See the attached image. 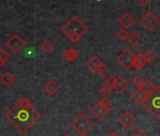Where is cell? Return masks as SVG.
Returning <instances> with one entry per match:
<instances>
[{"mask_svg": "<svg viewBox=\"0 0 160 136\" xmlns=\"http://www.w3.org/2000/svg\"><path fill=\"white\" fill-rule=\"evenodd\" d=\"M42 117V113L36 109L26 110L16 103L7 113L6 118L22 133L28 132Z\"/></svg>", "mask_w": 160, "mask_h": 136, "instance_id": "1", "label": "cell"}, {"mask_svg": "<svg viewBox=\"0 0 160 136\" xmlns=\"http://www.w3.org/2000/svg\"><path fill=\"white\" fill-rule=\"evenodd\" d=\"M93 122L84 113H79L72 122V128L79 134V136H86L93 128Z\"/></svg>", "mask_w": 160, "mask_h": 136, "instance_id": "2", "label": "cell"}, {"mask_svg": "<svg viewBox=\"0 0 160 136\" xmlns=\"http://www.w3.org/2000/svg\"><path fill=\"white\" fill-rule=\"evenodd\" d=\"M144 106L154 117L160 118V87H155L150 95H147Z\"/></svg>", "mask_w": 160, "mask_h": 136, "instance_id": "3", "label": "cell"}, {"mask_svg": "<svg viewBox=\"0 0 160 136\" xmlns=\"http://www.w3.org/2000/svg\"><path fill=\"white\" fill-rule=\"evenodd\" d=\"M61 30L64 34L69 33V32H74V33L79 34L81 37H83L89 31V27H87L78 17L72 16L61 28Z\"/></svg>", "mask_w": 160, "mask_h": 136, "instance_id": "4", "label": "cell"}, {"mask_svg": "<svg viewBox=\"0 0 160 136\" xmlns=\"http://www.w3.org/2000/svg\"><path fill=\"white\" fill-rule=\"evenodd\" d=\"M134 58H135V54L133 53V51L127 48L117 57V61L125 70L129 71L133 66Z\"/></svg>", "mask_w": 160, "mask_h": 136, "instance_id": "5", "label": "cell"}, {"mask_svg": "<svg viewBox=\"0 0 160 136\" xmlns=\"http://www.w3.org/2000/svg\"><path fill=\"white\" fill-rule=\"evenodd\" d=\"M6 45L12 53L18 54L25 47L26 42L18 34H13L11 38H9V40H7Z\"/></svg>", "mask_w": 160, "mask_h": 136, "instance_id": "6", "label": "cell"}, {"mask_svg": "<svg viewBox=\"0 0 160 136\" xmlns=\"http://www.w3.org/2000/svg\"><path fill=\"white\" fill-rule=\"evenodd\" d=\"M159 22H160V19L152 12H148L140 19L141 25L149 31H152L159 24Z\"/></svg>", "mask_w": 160, "mask_h": 136, "instance_id": "7", "label": "cell"}, {"mask_svg": "<svg viewBox=\"0 0 160 136\" xmlns=\"http://www.w3.org/2000/svg\"><path fill=\"white\" fill-rule=\"evenodd\" d=\"M91 112L94 115V117H95L96 119H98L99 121H102V120H104V119L107 117V115L108 114L109 111L107 110V109L101 104L100 101H98L96 104H94V105L92 106V108L91 109Z\"/></svg>", "mask_w": 160, "mask_h": 136, "instance_id": "8", "label": "cell"}, {"mask_svg": "<svg viewBox=\"0 0 160 136\" xmlns=\"http://www.w3.org/2000/svg\"><path fill=\"white\" fill-rule=\"evenodd\" d=\"M118 121L124 128H130L131 126H133V124L135 123L136 119H135V116L133 115V113L131 112L125 111V112L121 113V115L118 118Z\"/></svg>", "mask_w": 160, "mask_h": 136, "instance_id": "9", "label": "cell"}, {"mask_svg": "<svg viewBox=\"0 0 160 136\" xmlns=\"http://www.w3.org/2000/svg\"><path fill=\"white\" fill-rule=\"evenodd\" d=\"M103 64H104V63L102 62V60H101L98 57H96V56H92V57L90 58V59L87 60V62H86L87 67L89 68V69H90L91 71H92V72H94V73L97 72V70L99 69V68H100Z\"/></svg>", "mask_w": 160, "mask_h": 136, "instance_id": "10", "label": "cell"}, {"mask_svg": "<svg viewBox=\"0 0 160 136\" xmlns=\"http://www.w3.org/2000/svg\"><path fill=\"white\" fill-rule=\"evenodd\" d=\"M129 86V83L128 81L123 79L122 76H118L115 80V85H114V90L119 93V94H122L123 93Z\"/></svg>", "mask_w": 160, "mask_h": 136, "instance_id": "11", "label": "cell"}, {"mask_svg": "<svg viewBox=\"0 0 160 136\" xmlns=\"http://www.w3.org/2000/svg\"><path fill=\"white\" fill-rule=\"evenodd\" d=\"M58 90H59V85L53 79L48 80L44 84V91H46V93L49 95H55Z\"/></svg>", "mask_w": 160, "mask_h": 136, "instance_id": "12", "label": "cell"}, {"mask_svg": "<svg viewBox=\"0 0 160 136\" xmlns=\"http://www.w3.org/2000/svg\"><path fill=\"white\" fill-rule=\"evenodd\" d=\"M0 81H1V83L5 85L6 87H11L13 85L15 81V76L11 72H5L0 77Z\"/></svg>", "mask_w": 160, "mask_h": 136, "instance_id": "13", "label": "cell"}, {"mask_svg": "<svg viewBox=\"0 0 160 136\" xmlns=\"http://www.w3.org/2000/svg\"><path fill=\"white\" fill-rule=\"evenodd\" d=\"M119 22H120V24L123 27V29H129L130 27L133 26V24L135 23V19L131 16V14L125 13H123V14L120 17Z\"/></svg>", "mask_w": 160, "mask_h": 136, "instance_id": "14", "label": "cell"}, {"mask_svg": "<svg viewBox=\"0 0 160 136\" xmlns=\"http://www.w3.org/2000/svg\"><path fill=\"white\" fill-rule=\"evenodd\" d=\"M131 97L136 102H138L139 104H144V102L147 98V95L140 88H138L136 91H134L133 94L131 95Z\"/></svg>", "mask_w": 160, "mask_h": 136, "instance_id": "15", "label": "cell"}, {"mask_svg": "<svg viewBox=\"0 0 160 136\" xmlns=\"http://www.w3.org/2000/svg\"><path fill=\"white\" fill-rule=\"evenodd\" d=\"M146 64V61L144 60L143 54L141 53H138L135 54V58H134V61H133V66L132 68H135L137 70H139Z\"/></svg>", "mask_w": 160, "mask_h": 136, "instance_id": "16", "label": "cell"}, {"mask_svg": "<svg viewBox=\"0 0 160 136\" xmlns=\"http://www.w3.org/2000/svg\"><path fill=\"white\" fill-rule=\"evenodd\" d=\"M78 56H79L78 51H77L76 49H74L73 47L68 48V49L64 52V54H63L64 59H65L66 60H68V61H71V62L74 61V60L78 58Z\"/></svg>", "mask_w": 160, "mask_h": 136, "instance_id": "17", "label": "cell"}, {"mask_svg": "<svg viewBox=\"0 0 160 136\" xmlns=\"http://www.w3.org/2000/svg\"><path fill=\"white\" fill-rule=\"evenodd\" d=\"M155 87H156V86L154 85V83H153L152 81H150V80H145V81H143V83H142L140 89H141L146 95H150V94L155 89Z\"/></svg>", "mask_w": 160, "mask_h": 136, "instance_id": "18", "label": "cell"}, {"mask_svg": "<svg viewBox=\"0 0 160 136\" xmlns=\"http://www.w3.org/2000/svg\"><path fill=\"white\" fill-rule=\"evenodd\" d=\"M127 41H128V43H129L131 45L137 46V45H138V44H140V42H141V37H140L139 34H138L137 32L133 31V32L129 33L128 38H127Z\"/></svg>", "mask_w": 160, "mask_h": 136, "instance_id": "19", "label": "cell"}, {"mask_svg": "<svg viewBox=\"0 0 160 136\" xmlns=\"http://www.w3.org/2000/svg\"><path fill=\"white\" fill-rule=\"evenodd\" d=\"M41 47H42V49L45 53L49 54V53H51V52L53 51L55 45H54V44L52 43L51 40L45 39V40H43V41L41 43Z\"/></svg>", "mask_w": 160, "mask_h": 136, "instance_id": "20", "label": "cell"}, {"mask_svg": "<svg viewBox=\"0 0 160 136\" xmlns=\"http://www.w3.org/2000/svg\"><path fill=\"white\" fill-rule=\"evenodd\" d=\"M143 57H144V60H145L146 63H152V62L155 60V58H156L155 54H154L151 49L147 50V51L143 54Z\"/></svg>", "mask_w": 160, "mask_h": 136, "instance_id": "21", "label": "cell"}, {"mask_svg": "<svg viewBox=\"0 0 160 136\" xmlns=\"http://www.w3.org/2000/svg\"><path fill=\"white\" fill-rule=\"evenodd\" d=\"M18 104H19L22 108H24V109H26V110H30V109L34 108L32 102H31L29 99L26 98V97L22 98V99L18 102Z\"/></svg>", "mask_w": 160, "mask_h": 136, "instance_id": "22", "label": "cell"}, {"mask_svg": "<svg viewBox=\"0 0 160 136\" xmlns=\"http://www.w3.org/2000/svg\"><path fill=\"white\" fill-rule=\"evenodd\" d=\"M108 73H109V67L107 66V65H105V64H103V65L99 68V69L97 70V72H96V74H97L99 77H101V78H105Z\"/></svg>", "mask_w": 160, "mask_h": 136, "instance_id": "23", "label": "cell"}, {"mask_svg": "<svg viewBox=\"0 0 160 136\" xmlns=\"http://www.w3.org/2000/svg\"><path fill=\"white\" fill-rule=\"evenodd\" d=\"M128 35H129V33H128V31H127L125 29H120V30L118 31V33H117V37H118V38H119V40H121L122 42H125V41H127Z\"/></svg>", "mask_w": 160, "mask_h": 136, "instance_id": "24", "label": "cell"}, {"mask_svg": "<svg viewBox=\"0 0 160 136\" xmlns=\"http://www.w3.org/2000/svg\"><path fill=\"white\" fill-rule=\"evenodd\" d=\"M111 92H112V90H111L108 86H107L106 84H105V85L100 89V91H99L100 95H101L104 98L108 97L111 94Z\"/></svg>", "mask_w": 160, "mask_h": 136, "instance_id": "25", "label": "cell"}, {"mask_svg": "<svg viewBox=\"0 0 160 136\" xmlns=\"http://www.w3.org/2000/svg\"><path fill=\"white\" fill-rule=\"evenodd\" d=\"M9 58H10V54L6 49H4V48L0 49V60H1L3 63H6V61L9 60Z\"/></svg>", "mask_w": 160, "mask_h": 136, "instance_id": "26", "label": "cell"}, {"mask_svg": "<svg viewBox=\"0 0 160 136\" xmlns=\"http://www.w3.org/2000/svg\"><path fill=\"white\" fill-rule=\"evenodd\" d=\"M143 81H144V80L142 79V77H141L140 75H137V76L133 79V83H134V85H135L137 88H140L141 85H142V83H143Z\"/></svg>", "mask_w": 160, "mask_h": 136, "instance_id": "27", "label": "cell"}, {"mask_svg": "<svg viewBox=\"0 0 160 136\" xmlns=\"http://www.w3.org/2000/svg\"><path fill=\"white\" fill-rule=\"evenodd\" d=\"M115 80H116V78L114 77V76H110L108 80H107V81H106V85L107 86H108L112 91L114 90V85H115Z\"/></svg>", "mask_w": 160, "mask_h": 136, "instance_id": "28", "label": "cell"}, {"mask_svg": "<svg viewBox=\"0 0 160 136\" xmlns=\"http://www.w3.org/2000/svg\"><path fill=\"white\" fill-rule=\"evenodd\" d=\"M100 102H101V104L107 109V110H108V111H110V108H111V106H112V104H111V102H110V100L108 98V97H106V98H103L102 100H100Z\"/></svg>", "mask_w": 160, "mask_h": 136, "instance_id": "29", "label": "cell"}, {"mask_svg": "<svg viewBox=\"0 0 160 136\" xmlns=\"http://www.w3.org/2000/svg\"><path fill=\"white\" fill-rule=\"evenodd\" d=\"M130 136H147V135H146V133H145L143 130H141L140 128H137Z\"/></svg>", "mask_w": 160, "mask_h": 136, "instance_id": "30", "label": "cell"}, {"mask_svg": "<svg viewBox=\"0 0 160 136\" xmlns=\"http://www.w3.org/2000/svg\"><path fill=\"white\" fill-rule=\"evenodd\" d=\"M137 1H138L140 5H142L143 7H146V6L152 1V0H137Z\"/></svg>", "mask_w": 160, "mask_h": 136, "instance_id": "31", "label": "cell"}, {"mask_svg": "<svg viewBox=\"0 0 160 136\" xmlns=\"http://www.w3.org/2000/svg\"><path fill=\"white\" fill-rule=\"evenodd\" d=\"M105 136H120L116 131H114V130H109Z\"/></svg>", "mask_w": 160, "mask_h": 136, "instance_id": "32", "label": "cell"}, {"mask_svg": "<svg viewBox=\"0 0 160 136\" xmlns=\"http://www.w3.org/2000/svg\"><path fill=\"white\" fill-rule=\"evenodd\" d=\"M5 63H3L1 60H0V69H1V67H3V65H4Z\"/></svg>", "mask_w": 160, "mask_h": 136, "instance_id": "33", "label": "cell"}, {"mask_svg": "<svg viewBox=\"0 0 160 136\" xmlns=\"http://www.w3.org/2000/svg\"><path fill=\"white\" fill-rule=\"evenodd\" d=\"M61 136H71V135H70L69 133H67V132H65V133H63V134H62Z\"/></svg>", "mask_w": 160, "mask_h": 136, "instance_id": "34", "label": "cell"}, {"mask_svg": "<svg viewBox=\"0 0 160 136\" xmlns=\"http://www.w3.org/2000/svg\"><path fill=\"white\" fill-rule=\"evenodd\" d=\"M16 1H17V2H23L24 0H16Z\"/></svg>", "mask_w": 160, "mask_h": 136, "instance_id": "35", "label": "cell"}, {"mask_svg": "<svg viewBox=\"0 0 160 136\" xmlns=\"http://www.w3.org/2000/svg\"><path fill=\"white\" fill-rule=\"evenodd\" d=\"M2 20V17H1V15H0V21H1Z\"/></svg>", "mask_w": 160, "mask_h": 136, "instance_id": "36", "label": "cell"}, {"mask_svg": "<svg viewBox=\"0 0 160 136\" xmlns=\"http://www.w3.org/2000/svg\"><path fill=\"white\" fill-rule=\"evenodd\" d=\"M159 65H160V63H159Z\"/></svg>", "mask_w": 160, "mask_h": 136, "instance_id": "37", "label": "cell"}]
</instances>
